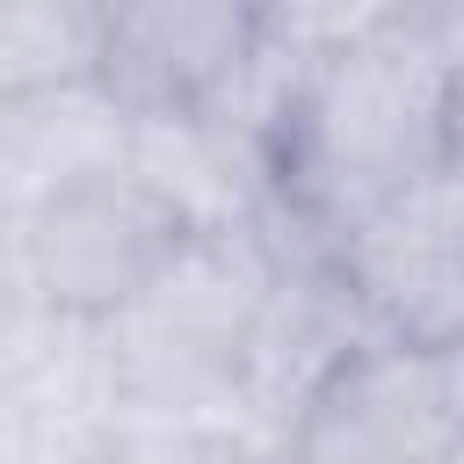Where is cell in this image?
Returning a JSON list of instances; mask_svg holds the SVG:
<instances>
[{
  "label": "cell",
  "mask_w": 464,
  "mask_h": 464,
  "mask_svg": "<svg viewBox=\"0 0 464 464\" xmlns=\"http://www.w3.org/2000/svg\"><path fill=\"white\" fill-rule=\"evenodd\" d=\"M442 109H450V29L428 14L377 29L334 58H312L290 94L276 196L254 218L276 261L334 254L362 210L442 174Z\"/></svg>",
  "instance_id": "6da1fadb"
},
{
  "label": "cell",
  "mask_w": 464,
  "mask_h": 464,
  "mask_svg": "<svg viewBox=\"0 0 464 464\" xmlns=\"http://www.w3.org/2000/svg\"><path fill=\"white\" fill-rule=\"evenodd\" d=\"M276 268L283 261L254 225L188 232L181 254L102 326L123 413H232L239 355Z\"/></svg>",
  "instance_id": "7a4b0ae2"
},
{
  "label": "cell",
  "mask_w": 464,
  "mask_h": 464,
  "mask_svg": "<svg viewBox=\"0 0 464 464\" xmlns=\"http://www.w3.org/2000/svg\"><path fill=\"white\" fill-rule=\"evenodd\" d=\"M14 239H22V268L44 312L109 326L181 254L188 225L130 167H116V174L44 196L29 218H14Z\"/></svg>",
  "instance_id": "3957f363"
},
{
  "label": "cell",
  "mask_w": 464,
  "mask_h": 464,
  "mask_svg": "<svg viewBox=\"0 0 464 464\" xmlns=\"http://www.w3.org/2000/svg\"><path fill=\"white\" fill-rule=\"evenodd\" d=\"M334 268L348 276L377 341L450 348L464 334V181L428 174L362 210L341 232Z\"/></svg>",
  "instance_id": "277c9868"
},
{
  "label": "cell",
  "mask_w": 464,
  "mask_h": 464,
  "mask_svg": "<svg viewBox=\"0 0 464 464\" xmlns=\"http://www.w3.org/2000/svg\"><path fill=\"white\" fill-rule=\"evenodd\" d=\"M254 0H102L94 80L130 116H188L225 102L261 58Z\"/></svg>",
  "instance_id": "5b68a950"
},
{
  "label": "cell",
  "mask_w": 464,
  "mask_h": 464,
  "mask_svg": "<svg viewBox=\"0 0 464 464\" xmlns=\"http://www.w3.org/2000/svg\"><path fill=\"white\" fill-rule=\"evenodd\" d=\"M377 334H370L348 276L334 268V254L283 261L276 283H268V304H261V319L246 334V355H239V384H232L239 428H254L276 457H290V435L312 413V399Z\"/></svg>",
  "instance_id": "8992f818"
},
{
  "label": "cell",
  "mask_w": 464,
  "mask_h": 464,
  "mask_svg": "<svg viewBox=\"0 0 464 464\" xmlns=\"http://www.w3.org/2000/svg\"><path fill=\"white\" fill-rule=\"evenodd\" d=\"M116 420L102 326L36 304L0 348V464H102Z\"/></svg>",
  "instance_id": "52a82bcc"
},
{
  "label": "cell",
  "mask_w": 464,
  "mask_h": 464,
  "mask_svg": "<svg viewBox=\"0 0 464 464\" xmlns=\"http://www.w3.org/2000/svg\"><path fill=\"white\" fill-rule=\"evenodd\" d=\"M464 420L442 384L435 348L370 341L297 420L290 464H442Z\"/></svg>",
  "instance_id": "ba28073f"
},
{
  "label": "cell",
  "mask_w": 464,
  "mask_h": 464,
  "mask_svg": "<svg viewBox=\"0 0 464 464\" xmlns=\"http://www.w3.org/2000/svg\"><path fill=\"white\" fill-rule=\"evenodd\" d=\"M130 174L188 232H239L276 196V160L218 109L130 116Z\"/></svg>",
  "instance_id": "9c48e42d"
},
{
  "label": "cell",
  "mask_w": 464,
  "mask_h": 464,
  "mask_svg": "<svg viewBox=\"0 0 464 464\" xmlns=\"http://www.w3.org/2000/svg\"><path fill=\"white\" fill-rule=\"evenodd\" d=\"M130 167V109L102 80H72L0 109V218H29L44 196Z\"/></svg>",
  "instance_id": "30bf717a"
},
{
  "label": "cell",
  "mask_w": 464,
  "mask_h": 464,
  "mask_svg": "<svg viewBox=\"0 0 464 464\" xmlns=\"http://www.w3.org/2000/svg\"><path fill=\"white\" fill-rule=\"evenodd\" d=\"M94 80V14L58 0H0V109Z\"/></svg>",
  "instance_id": "8fae6325"
},
{
  "label": "cell",
  "mask_w": 464,
  "mask_h": 464,
  "mask_svg": "<svg viewBox=\"0 0 464 464\" xmlns=\"http://www.w3.org/2000/svg\"><path fill=\"white\" fill-rule=\"evenodd\" d=\"M102 464H276V450L232 413H123Z\"/></svg>",
  "instance_id": "7c38bea8"
},
{
  "label": "cell",
  "mask_w": 464,
  "mask_h": 464,
  "mask_svg": "<svg viewBox=\"0 0 464 464\" xmlns=\"http://www.w3.org/2000/svg\"><path fill=\"white\" fill-rule=\"evenodd\" d=\"M261 14V44L312 65V58H334L377 29H399L413 22V0H254Z\"/></svg>",
  "instance_id": "4fadbf2b"
},
{
  "label": "cell",
  "mask_w": 464,
  "mask_h": 464,
  "mask_svg": "<svg viewBox=\"0 0 464 464\" xmlns=\"http://www.w3.org/2000/svg\"><path fill=\"white\" fill-rule=\"evenodd\" d=\"M29 312H36V290H29V268H22V239H14V225L0 218V348H7V334H14Z\"/></svg>",
  "instance_id": "5bb4252c"
},
{
  "label": "cell",
  "mask_w": 464,
  "mask_h": 464,
  "mask_svg": "<svg viewBox=\"0 0 464 464\" xmlns=\"http://www.w3.org/2000/svg\"><path fill=\"white\" fill-rule=\"evenodd\" d=\"M442 174L464 181V29H450V109H442Z\"/></svg>",
  "instance_id": "9a60e30c"
},
{
  "label": "cell",
  "mask_w": 464,
  "mask_h": 464,
  "mask_svg": "<svg viewBox=\"0 0 464 464\" xmlns=\"http://www.w3.org/2000/svg\"><path fill=\"white\" fill-rule=\"evenodd\" d=\"M442 355V384H450V406H457V420H464V334L450 341V348H435Z\"/></svg>",
  "instance_id": "2e32d148"
},
{
  "label": "cell",
  "mask_w": 464,
  "mask_h": 464,
  "mask_svg": "<svg viewBox=\"0 0 464 464\" xmlns=\"http://www.w3.org/2000/svg\"><path fill=\"white\" fill-rule=\"evenodd\" d=\"M413 14H428L442 29H464V0H413Z\"/></svg>",
  "instance_id": "e0dca14e"
},
{
  "label": "cell",
  "mask_w": 464,
  "mask_h": 464,
  "mask_svg": "<svg viewBox=\"0 0 464 464\" xmlns=\"http://www.w3.org/2000/svg\"><path fill=\"white\" fill-rule=\"evenodd\" d=\"M58 7H87V14H94V7H102V0H58Z\"/></svg>",
  "instance_id": "ac0fdd59"
},
{
  "label": "cell",
  "mask_w": 464,
  "mask_h": 464,
  "mask_svg": "<svg viewBox=\"0 0 464 464\" xmlns=\"http://www.w3.org/2000/svg\"><path fill=\"white\" fill-rule=\"evenodd\" d=\"M442 464H464V442H457V450H450V457H442Z\"/></svg>",
  "instance_id": "d6986e66"
},
{
  "label": "cell",
  "mask_w": 464,
  "mask_h": 464,
  "mask_svg": "<svg viewBox=\"0 0 464 464\" xmlns=\"http://www.w3.org/2000/svg\"><path fill=\"white\" fill-rule=\"evenodd\" d=\"M276 464H290V457H276Z\"/></svg>",
  "instance_id": "ffe728a7"
}]
</instances>
